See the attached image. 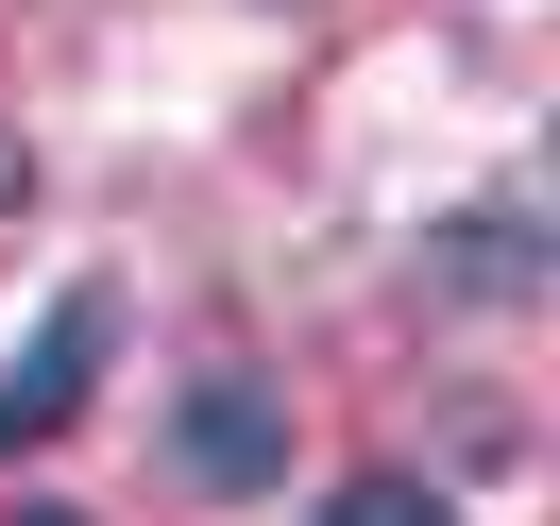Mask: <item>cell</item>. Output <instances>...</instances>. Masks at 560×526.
Masks as SVG:
<instances>
[{"label": "cell", "instance_id": "1", "mask_svg": "<svg viewBox=\"0 0 560 526\" xmlns=\"http://www.w3.org/2000/svg\"><path fill=\"white\" fill-rule=\"evenodd\" d=\"M103 340H119V306H103V289H69V306L35 323V356L0 374V458H18V442H51V424L85 408V374H103Z\"/></svg>", "mask_w": 560, "mask_h": 526}, {"label": "cell", "instance_id": "2", "mask_svg": "<svg viewBox=\"0 0 560 526\" xmlns=\"http://www.w3.org/2000/svg\"><path fill=\"white\" fill-rule=\"evenodd\" d=\"M171 458H187L205 492H272V476H289V408H272L255 374H205L187 424H171Z\"/></svg>", "mask_w": 560, "mask_h": 526}, {"label": "cell", "instance_id": "3", "mask_svg": "<svg viewBox=\"0 0 560 526\" xmlns=\"http://www.w3.org/2000/svg\"><path fill=\"white\" fill-rule=\"evenodd\" d=\"M323 526H458V510H442V492H424V476H357V492H340V510H323Z\"/></svg>", "mask_w": 560, "mask_h": 526}, {"label": "cell", "instance_id": "4", "mask_svg": "<svg viewBox=\"0 0 560 526\" xmlns=\"http://www.w3.org/2000/svg\"><path fill=\"white\" fill-rule=\"evenodd\" d=\"M458 272H476V289H526V221H458Z\"/></svg>", "mask_w": 560, "mask_h": 526}, {"label": "cell", "instance_id": "5", "mask_svg": "<svg viewBox=\"0 0 560 526\" xmlns=\"http://www.w3.org/2000/svg\"><path fill=\"white\" fill-rule=\"evenodd\" d=\"M18 187H35V153H18V137H0V204H18Z\"/></svg>", "mask_w": 560, "mask_h": 526}]
</instances>
